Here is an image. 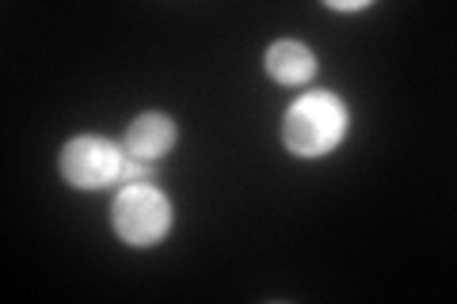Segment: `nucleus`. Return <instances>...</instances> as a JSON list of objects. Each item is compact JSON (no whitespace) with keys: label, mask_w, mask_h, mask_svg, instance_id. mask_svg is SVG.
<instances>
[{"label":"nucleus","mask_w":457,"mask_h":304,"mask_svg":"<svg viewBox=\"0 0 457 304\" xmlns=\"http://www.w3.org/2000/svg\"><path fill=\"white\" fill-rule=\"evenodd\" d=\"M343 126H347V114H343L339 99L332 95H305L286 111L282 122V141L286 149L297 156H320L343 137Z\"/></svg>","instance_id":"1"},{"label":"nucleus","mask_w":457,"mask_h":304,"mask_svg":"<svg viewBox=\"0 0 457 304\" xmlns=\"http://www.w3.org/2000/svg\"><path fill=\"white\" fill-rule=\"evenodd\" d=\"M111 221H114V233H119L126 243L145 248V243H156L168 233L171 206L161 191H153V186H126V191L114 198Z\"/></svg>","instance_id":"2"},{"label":"nucleus","mask_w":457,"mask_h":304,"mask_svg":"<svg viewBox=\"0 0 457 304\" xmlns=\"http://www.w3.org/2000/svg\"><path fill=\"white\" fill-rule=\"evenodd\" d=\"M122 156L111 141L99 137H77L65 144L62 152V176L69 179V186H80V191H96V186H107L119 179L122 171Z\"/></svg>","instance_id":"3"},{"label":"nucleus","mask_w":457,"mask_h":304,"mask_svg":"<svg viewBox=\"0 0 457 304\" xmlns=\"http://www.w3.org/2000/svg\"><path fill=\"white\" fill-rule=\"evenodd\" d=\"M171 144H176V126L164 114H141L126 134V152L137 156V160H156Z\"/></svg>","instance_id":"4"},{"label":"nucleus","mask_w":457,"mask_h":304,"mask_svg":"<svg viewBox=\"0 0 457 304\" xmlns=\"http://www.w3.org/2000/svg\"><path fill=\"white\" fill-rule=\"evenodd\" d=\"M312 69H317V62H312V53L302 46V42H275V46L267 50V72L275 77L278 84H305L312 77Z\"/></svg>","instance_id":"5"},{"label":"nucleus","mask_w":457,"mask_h":304,"mask_svg":"<svg viewBox=\"0 0 457 304\" xmlns=\"http://www.w3.org/2000/svg\"><path fill=\"white\" fill-rule=\"evenodd\" d=\"M119 179H122V183H130V186H145V183L153 179V168H149L145 160H137V156L126 152V156H122V171H119Z\"/></svg>","instance_id":"6"}]
</instances>
